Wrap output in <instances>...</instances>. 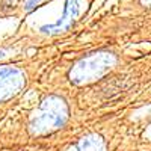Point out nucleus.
<instances>
[{
    "instance_id": "f257e3e1",
    "label": "nucleus",
    "mask_w": 151,
    "mask_h": 151,
    "mask_svg": "<svg viewBox=\"0 0 151 151\" xmlns=\"http://www.w3.org/2000/svg\"><path fill=\"white\" fill-rule=\"evenodd\" d=\"M65 118H67V109L64 101L59 98L50 97L38 110V116L32 124V129L36 133H45L62 125Z\"/></svg>"
},
{
    "instance_id": "423d86ee",
    "label": "nucleus",
    "mask_w": 151,
    "mask_h": 151,
    "mask_svg": "<svg viewBox=\"0 0 151 151\" xmlns=\"http://www.w3.org/2000/svg\"><path fill=\"white\" fill-rule=\"evenodd\" d=\"M5 56V52H3V50H0V59H2Z\"/></svg>"
},
{
    "instance_id": "39448f33",
    "label": "nucleus",
    "mask_w": 151,
    "mask_h": 151,
    "mask_svg": "<svg viewBox=\"0 0 151 151\" xmlns=\"http://www.w3.org/2000/svg\"><path fill=\"white\" fill-rule=\"evenodd\" d=\"M42 2V0H27V3H26V6H24V9L26 11H32L36 5H40Z\"/></svg>"
},
{
    "instance_id": "7ed1b4c3",
    "label": "nucleus",
    "mask_w": 151,
    "mask_h": 151,
    "mask_svg": "<svg viewBox=\"0 0 151 151\" xmlns=\"http://www.w3.org/2000/svg\"><path fill=\"white\" fill-rule=\"evenodd\" d=\"M80 0H67L65 2V8H64V15L60 17V20H58L53 24H47V26L41 27V32L44 33H59L64 32L67 29H70L73 26V23L76 21L80 11Z\"/></svg>"
},
{
    "instance_id": "20e7f679",
    "label": "nucleus",
    "mask_w": 151,
    "mask_h": 151,
    "mask_svg": "<svg viewBox=\"0 0 151 151\" xmlns=\"http://www.w3.org/2000/svg\"><path fill=\"white\" fill-rule=\"evenodd\" d=\"M79 151H104L103 142L97 136L83 137V141L79 145Z\"/></svg>"
},
{
    "instance_id": "f03ea898",
    "label": "nucleus",
    "mask_w": 151,
    "mask_h": 151,
    "mask_svg": "<svg viewBox=\"0 0 151 151\" xmlns=\"http://www.w3.org/2000/svg\"><path fill=\"white\" fill-rule=\"evenodd\" d=\"M24 85V76L12 67H0V101L14 97Z\"/></svg>"
}]
</instances>
